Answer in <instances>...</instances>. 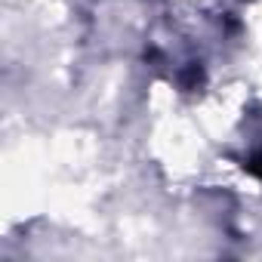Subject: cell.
<instances>
[{"label": "cell", "instance_id": "6da1fadb", "mask_svg": "<svg viewBox=\"0 0 262 262\" xmlns=\"http://www.w3.org/2000/svg\"><path fill=\"white\" fill-rule=\"evenodd\" d=\"M247 173H253V176L262 182V151H259L256 158H250V164H247Z\"/></svg>", "mask_w": 262, "mask_h": 262}]
</instances>
